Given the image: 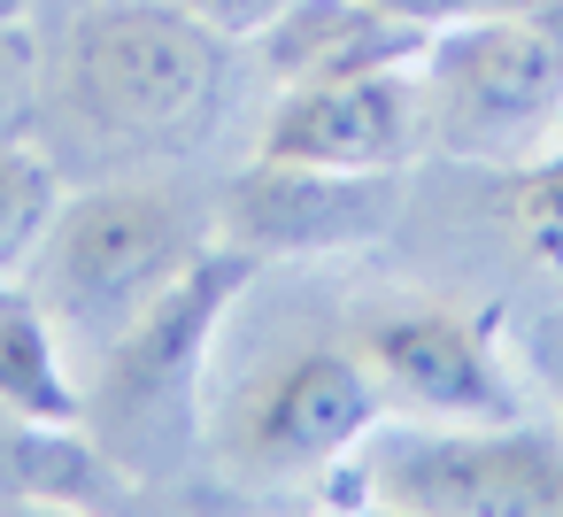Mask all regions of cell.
Segmentation results:
<instances>
[{"label":"cell","mask_w":563,"mask_h":517,"mask_svg":"<svg viewBox=\"0 0 563 517\" xmlns=\"http://www.w3.org/2000/svg\"><path fill=\"white\" fill-rule=\"evenodd\" d=\"M263 255L240 248V240H209L186 278L147 301L109 348H101V371L86 386V432L117 455V471L132 486H155V479H178L186 455H194V425H201V363H209V340L224 324V309L255 286Z\"/></svg>","instance_id":"cell-1"},{"label":"cell","mask_w":563,"mask_h":517,"mask_svg":"<svg viewBox=\"0 0 563 517\" xmlns=\"http://www.w3.org/2000/svg\"><path fill=\"white\" fill-rule=\"evenodd\" d=\"M432 147L463 163H532L563 132V0L455 16L417 55Z\"/></svg>","instance_id":"cell-2"},{"label":"cell","mask_w":563,"mask_h":517,"mask_svg":"<svg viewBox=\"0 0 563 517\" xmlns=\"http://www.w3.org/2000/svg\"><path fill=\"white\" fill-rule=\"evenodd\" d=\"M217 32L178 0H101L70 32V109L132 155H178L217 117Z\"/></svg>","instance_id":"cell-3"},{"label":"cell","mask_w":563,"mask_h":517,"mask_svg":"<svg viewBox=\"0 0 563 517\" xmlns=\"http://www.w3.org/2000/svg\"><path fill=\"white\" fill-rule=\"evenodd\" d=\"M201 248H209L201 224L170 194H155V186H101V194L63 201L47 248L32 255L24 294L55 324H70V332L109 348L147 301H163L186 278V263Z\"/></svg>","instance_id":"cell-4"},{"label":"cell","mask_w":563,"mask_h":517,"mask_svg":"<svg viewBox=\"0 0 563 517\" xmlns=\"http://www.w3.org/2000/svg\"><path fill=\"white\" fill-rule=\"evenodd\" d=\"M363 494L378 509H417V517H555L563 448L525 425L401 432L363 455Z\"/></svg>","instance_id":"cell-5"},{"label":"cell","mask_w":563,"mask_h":517,"mask_svg":"<svg viewBox=\"0 0 563 517\" xmlns=\"http://www.w3.org/2000/svg\"><path fill=\"white\" fill-rule=\"evenodd\" d=\"M394 217H401V170H324V163L255 155V170H240L224 194V232L263 263L363 248Z\"/></svg>","instance_id":"cell-6"},{"label":"cell","mask_w":563,"mask_h":517,"mask_svg":"<svg viewBox=\"0 0 563 517\" xmlns=\"http://www.w3.org/2000/svg\"><path fill=\"white\" fill-rule=\"evenodd\" d=\"M371 417H378L371 371L340 348H309L255 386L247 417L232 425V463H247L255 479H324L332 463L355 455Z\"/></svg>","instance_id":"cell-7"},{"label":"cell","mask_w":563,"mask_h":517,"mask_svg":"<svg viewBox=\"0 0 563 517\" xmlns=\"http://www.w3.org/2000/svg\"><path fill=\"white\" fill-rule=\"evenodd\" d=\"M417 147H432V117L409 70L278 86V109L263 124V155L324 163V170H401Z\"/></svg>","instance_id":"cell-8"},{"label":"cell","mask_w":563,"mask_h":517,"mask_svg":"<svg viewBox=\"0 0 563 517\" xmlns=\"http://www.w3.org/2000/svg\"><path fill=\"white\" fill-rule=\"evenodd\" d=\"M363 363L417 402L424 417H455V425H517V386L501 378L494 348L478 340L471 317L455 309H401L378 317L363 332Z\"/></svg>","instance_id":"cell-9"},{"label":"cell","mask_w":563,"mask_h":517,"mask_svg":"<svg viewBox=\"0 0 563 517\" xmlns=\"http://www.w3.org/2000/svg\"><path fill=\"white\" fill-rule=\"evenodd\" d=\"M424 24L378 9V0H294L263 32V63L278 86H324V78H363V70H401L424 55Z\"/></svg>","instance_id":"cell-10"},{"label":"cell","mask_w":563,"mask_h":517,"mask_svg":"<svg viewBox=\"0 0 563 517\" xmlns=\"http://www.w3.org/2000/svg\"><path fill=\"white\" fill-rule=\"evenodd\" d=\"M124 494H132V479L117 471V455L86 425H55V417L0 402V509H40V502L101 509Z\"/></svg>","instance_id":"cell-11"},{"label":"cell","mask_w":563,"mask_h":517,"mask_svg":"<svg viewBox=\"0 0 563 517\" xmlns=\"http://www.w3.org/2000/svg\"><path fill=\"white\" fill-rule=\"evenodd\" d=\"M0 402L55 417V425H86V386H70L63 371L55 317L24 286H0Z\"/></svg>","instance_id":"cell-12"},{"label":"cell","mask_w":563,"mask_h":517,"mask_svg":"<svg viewBox=\"0 0 563 517\" xmlns=\"http://www.w3.org/2000/svg\"><path fill=\"white\" fill-rule=\"evenodd\" d=\"M63 217V178L47 155H32L24 140H0V286H24L32 255L47 248Z\"/></svg>","instance_id":"cell-13"},{"label":"cell","mask_w":563,"mask_h":517,"mask_svg":"<svg viewBox=\"0 0 563 517\" xmlns=\"http://www.w3.org/2000/svg\"><path fill=\"white\" fill-rule=\"evenodd\" d=\"M517 232H525V248L540 263L563 271V155L532 163V178L517 186Z\"/></svg>","instance_id":"cell-14"},{"label":"cell","mask_w":563,"mask_h":517,"mask_svg":"<svg viewBox=\"0 0 563 517\" xmlns=\"http://www.w3.org/2000/svg\"><path fill=\"white\" fill-rule=\"evenodd\" d=\"M32 101H40V55H32V32H24V16H0V140L24 132Z\"/></svg>","instance_id":"cell-15"},{"label":"cell","mask_w":563,"mask_h":517,"mask_svg":"<svg viewBox=\"0 0 563 517\" xmlns=\"http://www.w3.org/2000/svg\"><path fill=\"white\" fill-rule=\"evenodd\" d=\"M178 9L194 16V24H209L217 40H263L294 0H178Z\"/></svg>","instance_id":"cell-16"},{"label":"cell","mask_w":563,"mask_h":517,"mask_svg":"<svg viewBox=\"0 0 563 517\" xmlns=\"http://www.w3.org/2000/svg\"><path fill=\"white\" fill-rule=\"evenodd\" d=\"M378 9H394V16H409V24H424V32H440V24H455V16H486V9H517V0H378Z\"/></svg>","instance_id":"cell-17"},{"label":"cell","mask_w":563,"mask_h":517,"mask_svg":"<svg viewBox=\"0 0 563 517\" xmlns=\"http://www.w3.org/2000/svg\"><path fill=\"white\" fill-rule=\"evenodd\" d=\"M532 355H540V371H548V386H555V402H563V309H555V317L540 324Z\"/></svg>","instance_id":"cell-18"},{"label":"cell","mask_w":563,"mask_h":517,"mask_svg":"<svg viewBox=\"0 0 563 517\" xmlns=\"http://www.w3.org/2000/svg\"><path fill=\"white\" fill-rule=\"evenodd\" d=\"M0 16H24V0H0Z\"/></svg>","instance_id":"cell-19"}]
</instances>
